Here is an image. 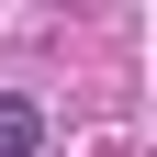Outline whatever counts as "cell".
Listing matches in <instances>:
<instances>
[{
  "instance_id": "obj_1",
  "label": "cell",
  "mask_w": 157,
  "mask_h": 157,
  "mask_svg": "<svg viewBox=\"0 0 157 157\" xmlns=\"http://www.w3.org/2000/svg\"><path fill=\"white\" fill-rule=\"evenodd\" d=\"M34 135H45V101L11 90V101H0V157H34Z\"/></svg>"
}]
</instances>
